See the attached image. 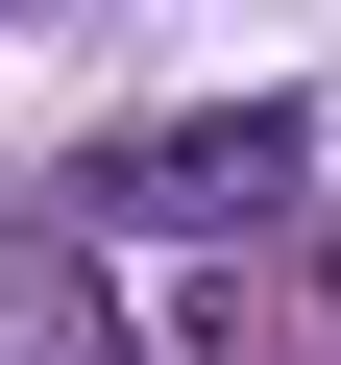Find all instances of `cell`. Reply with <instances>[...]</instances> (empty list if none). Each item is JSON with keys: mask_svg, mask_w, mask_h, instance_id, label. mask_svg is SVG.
<instances>
[{"mask_svg": "<svg viewBox=\"0 0 341 365\" xmlns=\"http://www.w3.org/2000/svg\"><path fill=\"white\" fill-rule=\"evenodd\" d=\"M317 170V122L292 98H220V122H146V146H98V220H268Z\"/></svg>", "mask_w": 341, "mask_h": 365, "instance_id": "1", "label": "cell"}]
</instances>
